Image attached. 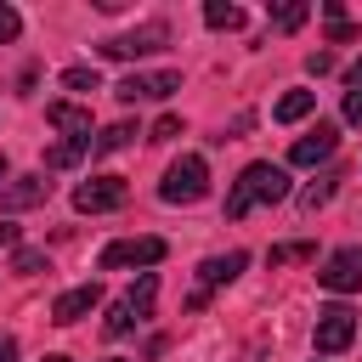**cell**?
<instances>
[{
    "instance_id": "obj_31",
    "label": "cell",
    "mask_w": 362,
    "mask_h": 362,
    "mask_svg": "<svg viewBox=\"0 0 362 362\" xmlns=\"http://www.w3.org/2000/svg\"><path fill=\"white\" fill-rule=\"evenodd\" d=\"M0 243H17V226H6V221H0Z\"/></svg>"
},
{
    "instance_id": "obj_4",
    "label": "cell",
    "mask_w": 362,
    "mask_h": 362,
    "mask_svg": "<svg viewBox=\"0 0 362 362\" xmlns=\"http://www.w3.org/2000/svg\"><path fill=\"white\" fill-rule=\"evenodd\" d=\"M124 198H130L124 175H90V181L74 187V209H79V215H107V209H119Z\"/></svg>"
},
{
    "instance_id": "obj_14",
    "label": "cell",
    "mask_w": 362,
    "mask_h": 362,
    "mask_svg": "<svg viewBox=\"0 0 362 362\" xmlns=\"http://www.w3.org/2000/svg\"><path fill=\"white\" fill-rule=\"evenodd\" d=\"M311 107H317V90H288V96L272 107V119H277V124H294V119H305Z\"/></svg>"
},
{
    "instance_id": "obj_25",
    "label": "cell",
    "mask_w": 362,
    "mask_h": 362,
    "mask_svg": "<svg viewBox=\"0 0 362 362\" xmlns=\"http://www.w3.org/2000/svg\"><path fill=\"white\" fill-rule=\"evenodd\" d=\"M328 40H334V45H345V40H356V23H328Z\"/></svg>"
},
{
    "instance_id": "obj_8",
    "label": "cell",
    "mask_w": 362,
    "mask_h": 362,
    "mask_svg": "<svg viewBox=\"0 0 362 362\" xmlns=\"http://www.w3.org/2000/svg\"><path fill=\"white\" fill-rule=\"evenodd\" d=\"M317 283H322L328 294H351V288H362V249H334L328 266L317 272Z\"/></svg>"
},
{
    "instance_id": "obj_22",
    "label": "cell",
    "mask_w": 362,
    "mask_h": 362,
    "mask_svg": "<svg viewBox=\"0 0 362 362\" xmlns=\"http://www.w3.org/2000/svg\"><path fill=\"white\" fill-rule=\"evenodd\" d=\"M40 266H45V255H40V249H17V255H11V272H17V277H34Z\"/></svg>"
},
{
    "instance_id": "obj_7",
    "label": "cell",
    "mask_w": 362,
    "mask_h": 362,
    "mask_svg": "<svg viewBox=\"0 0 362 362\" xmlns=\"http://www.w3.org/2000/svg\"><path fill=\"white\" fill-rule=\"evenodd\" d=\"M181 90V74H130V79H119L113 85V96L119 102H164V96H175Z\"/></svg>"
},
{
    "instance_id": "obj_17",
    "label": "cell",
    "mask_w": 362,
    "mask_h": 362,
    "mask_svg": "<svg viewBox=\"0 0 362 362\" xmlns=\"http://www.w3.org/2000/svg\"><path fill=\"white\" fill-rule=\"evenodd\" d=\"M136 141V124H107L96 141H90V153H119V147H130Z\"/></svg>"
},
{
    "instance_id": "obj_15",
    "label": "cell",
    "mask_w": 362,
    "mask_h": 362,
    "mask_svg": "<svg viewBox=\"0 0 362 362\" xmlns=\"http://www.w3.org/2000/svg\"><path fill=\"white\" fill-rule=\"evenodd\" d=\"M90 141H96V136H79V141H57V147L45 153V170H68V164H79V158L90 153Z\"/></svg>"
},
{
    "instance_id": "obj_3",
    "label": "cell",
    "mask_w": 362,
    "mask_h": 362,
    "mask_svg": "<svg viewBox=\"0 0 362 362\" xmlns=\"http://www.w3.org/2000/svg\"><path fill=\"white\" fill-rule=\"evenodd\" d=\"M164 45H170V23H141V28H130V34L102 40L96 51L113 57V62H124V57H147V51H164Z\"/></svg>"
},
{
    "instance_id": "obj_23",
    "label": "cell",
    "mask_w": 362,
    "mask_h": 362,
    "mask_svg": "<svg viewBox=\"0 0 362 362\" xmlns=\"http://www.w3.org/2000/svg\"><path fill=\"white\" fill-rule=\"evenodd\" d=\"M170 136H181V119H175V113H164V119L153 124V136H147V141H170Z\"/></svg>"
},
{
    "instance_id": "obj_33",
    "label": "cell",
    "mask_w": 362,
    "mask_h": 362,
    "mask_svg": "<svg viewBox=\"0 0 362 362\" xmlns=\"http://www.w3.org/2000/svg\"><path fill=\"white\" fill-rule=\"evenodd\" d=\"M45 362H68V356H45Z\"/></svg>"
},
{
    "instance_id": "obj_11",
    "label": "cell",
    "mask_w": 362,
    "mask_h": 362,
    "mask_svg": "<svg viewBox=\"0 0 362 362\" xmlns=\"http://www.w3.org/2000/svg\"><path fill=\"white\" fill-rule=\"evenodd\" d=\"M334 147H339V130H334V124H317V130H311V136H300V141H294V147H288V158H294V164H305V170H311V164H322V158H328V153H334Z\"/></svg>"
},
{
    "instance_id": "obj_13",
    "label": "cell",
    "mask_w": 362,
    "mask_h": 362,
    "mask_svg": "<svg viewBox=\"0 0 362 362\" xmlns=\"http://www.w3.org/2000/svg\"><path fill=\"white\" fill-rule=\"evenodd\" d=\"M45 119H51V124H57L68 141L90 136V113H85V107H74V102H51V107H45Z\"/></svg>"
},
{
    "instance_id": "obj_20",
    "label": "cell",
    "mask_w": 362,
    "mask_h": 362,
    "mask_svg": "<svg viewBox=\"0 0 362 362\" xmlns=\"http://www.w3.org/2000/svg\"><path fill=\"white\" fill-rule=\"evenodd\" d=\"M136 322H141V317H136V311H130V305H124V300H119V305H113V311H107V322H102V334H107V339H119V334H130V328H136Z\"/></svg>"
},
{
    "instance_id": "obj_5",
    "label": "cell",
    "mask_w": 362,
    "mask_h": 362,
    "mask_svg": "<svg viewBox=\"0 0 362 362\" xmlns=\"http://www.w3.org/2000/svg\"><path fill=\"white\" fill-rule=\"evenodd\" d=\"M164 260V238H119L102 249V272H124V266H158Z\"/></svg>"
},
{
    "instance_id": "obj_21",
    "label": "cell",
    "mask_w": 362,
    "mask_h": 362,
    "mask_svg": "<svg viewBox=\"0 0 362 362\" xmlns=\"http://www.w3.org/2000/svg\"><path fill=\"white\" fill-rule=\"evenodd\" d=\"M62 85H68V90H102L96 68H68V74H62Z\"/></svg>"
},
{
    "instance_id": "obj_28",
    "label": "cell",
    "mask_w": 362,
    "mask_h": 362,
    "mask_svg": "<svg viewBox=\"0 0 362 362\" xmlns=\"http://www.w3.org/2000/svg\"><path fill=\"white\" fill-rule=\"evenodd\" d=\"M345 85H351V90H362V57H356V62L345 68Z\"/></svg>"
},
{
    "instance_id": "obj_26",
    "label": "cell",
    "mask_w": 362,
    "mask_h": 362,
    "mask_svg": "<svg viewBox=\"0 0 362 362\" xmlns=\"http://www.w3.org/2000/svg\"><path fill=\"white\" fill-rule=\"evenodd\" d=\"M328 68H334L328 51H311V57H305V74H328Z\"/></svg>"
},
{
    "instance_id": "obj_32",
    "label": "cell",
    "mask_w": 362,
    "mask_h": 362,
    "mask_svg": "<svg viewBox=\"0 0 362 362\" xmlns=\"http://www.w3.org/2000/svg\"><path fill=\"white\" fill-rule=\"evenodd\" d=\"M0 181H6V153H0Z\"/></svg>"
},
{
    "instance_id": "obj_2",
    "label": "cell",
    "mask_w": 362,
    "mask_h": 362,
    "mask_svg": "<svg viewBox=\"0 0 362 362\" xmlns=\"http://www.w3.org/2000/svg\"><path fill=\"white\" fill-rule=\"evenodd\" d=\"M209 192V164L198 158V153H181L170 170H164V181H158V198L164 204H198Z\"/></svg>"
},
{
    "instance_id": "obj_24",
    "label": "cell",
    "mask_w": 362,
    "mask_h": 362,
    "mask_svg": "<svg viewBox=\"0 0 362 362\" xmlns=\"http://www.w3.org/2000/svg\"><path fill=\"white\" fill-rule=\"evenodd\" d=\"M17 28H23V17H17L11 6H0V45H6V40H17Z\"/></svg>"
},
{
    "instance_id": "obj_19",
    "label": "cell",
    "mask_w": 362,
    "mask_h": 362,
    "mask_svg": "<svg viewBox=\"0 0 362 362\" xmlns=\"http://www.w3.org/2000/svg\"><path fill=\"white\" fill-rule=\"evenodd\" d=\"M204 23H209V28H243V11L226 6V0H209V6H204Z\"/></svg>"
},
{
    "instance_id": "obj_18",
    "label": "cell",
    "mask_w": 362,
    "mask_h": 362,
    "mask_svg": "<svg viewBox=\"0 0 362 362\" xmlns=\"http://www.w3.org/2000/svg\"><path fill=\"white\" fill-rule=\"evenodd\" d=\"M334 181H339V175H317V181H311V187L300 192V209H305V215H317V209H322V204L334 198Z\"/></svg>"
},
{
    "instance_id": "obj_30",
    "label": "cell",
    "mask_w": 362,
    "mask_h": 362,
    "mask_svg": "<svg viewBox=\"0 0 362 362\" xmlns=\"http://www.w3.org/2000/svg\"><path fill=\"white\" fill-rule=\"evenodd\" d=\"M238 362H266V351H260V345H249V351H243Z\"/></svg>"
},
{
    "instance_id": "obj_27",
    "label": "cell",
    "mask_w": 362,
    "mask_h": 362,
    "mask_svg": "<svg viewBox=\"0 0 362 362\" xmlns=\"http://www.w3.org/2000/svg\"><path fill=\"white\" fill-rule=\"evenodd\" d=\"M345 119L362 124V90H345Z\"/></svg>"
},
{
    "instance_id": "obj_12",
    "label": "cell",
    "mask_w": 362,
    "mask_h": 362,
    "mask_svg": "<svg viewBox=\"0 0 362 362\" xmlns=\"http://www.w3.org/2000/svg\"><path fill=\"white\" fill-rule=\"evenodd\" d=\"M243 266H249V255H243V249H226V255H209V260L198 266V288L209 294V288H221V283H232V277H238Z\"/></svg>"
},
{
    "instance_id": "obj_6",
    "label": "cell",
    "mask_w": 362,
    "mask_h": 362,
    "mask_svg": "<svg viewBox=\"0 0 362 362\" xmlns=\"http://www.w3.org/2000/svg\"><path fill=\"white\" fill-rule=\"evenodd\" d=\"M311 339H317V351H322V356H339V351L356 339V317H351V305H328V311H317Z\"/></svg>"
},
{
    "instance_id": "obj_9",
    "label": "cell",
    "mask_w": 362,
    "mask_h": 362,
    "mask_svg": "<svg viewBox=\"0 0 362 362\" xmlns=\"http://www.w3.org/2000/svg\"><path fill=\"white\" fill-rule=\"evenodd\" d=\"M102 305V283H79V288H68V294H57V305H51V322H79V317H90Z\"/></svg>"
},
{
    "instance_id": "obj_1",
    "label": "cell",
    "mask_w": 362,
    "mask_h": 362,
    "mask_svg": "<svg viewBox=\"0 0 362 362\" xmlns=\"http://www.w3.org/2000/svg\"><path fill=\"white\" fill-rule=\"evenodd\" d=\"M288 198V170L283 164H249L238 181H232V192H226V221H243L249 209H260V204H283Z\"/></svg>"
},
{
    "instance_id": "obj_16",
    "label": "cell",
    "mask_w": 362,
    "mask_h": 362,
    "mask_svg": "<svg viewBox=\"0 0 362 362\" xmlns=\"http://www.w3.org/2000/svg\"><path fill=\"white\" fill-rule=\"evenodd\" d=\"M305 11H311L305 0H283V6L272 11V28H277V34H294V28L305 23Z\"/></svg>"
},
{
    "instance_id": "obj_29",
    "label": "cell",
    "mask_w": 362,
    "mask_h": 362,
    "mask_svg": "<svg viewBox=\"0 0 362 362\" xmlns=\"http://www.w3.org/2000/svg\"><path fill=\"white\" fill-rule=\"evenodd\" d=\"M0 362H17V339L11 334H0Z\"/></svg>"
},
{
    "instance_id": "obj_10",
    "label": "cell",
    "mask_w": 362,
    "mask_h": 362,
    "mask_svg": "<svg viewBox=\"0 0 362 362\" xmlns=\"http://www.w3.org/2000/svg\"><path fill=\"white\" fill-rule=\"evenodd\" d=\"M45 198H51V181H45V175H17L11 187H0V209H6V215L34 209V204H45Z\"/></svg>"
}]
</instances>
